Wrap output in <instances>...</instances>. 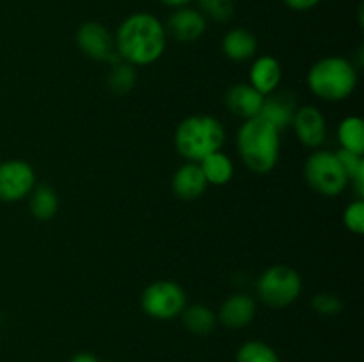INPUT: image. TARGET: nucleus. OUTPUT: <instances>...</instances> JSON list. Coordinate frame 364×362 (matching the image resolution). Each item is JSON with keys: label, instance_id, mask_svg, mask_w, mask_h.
<instances>
[{"label": "nucleus", "instance_id": "obj_3", "mask_svg": "<svg viewBox=\"0 0 364 362\" xmlns=\"http://www.w3.org/2000/svg\"><path fill=\"white\" fill-rule=\"evenodd\" d=\"M226 141V131L219 119L205 114L191 116L181 121L174 133L178 153L188 162L199 163L212 153L220 151Z\"/></svg>", "mask_w": 364, "mask_h": 362}, {"label": "nucleus", "instance_id": "obj_30", "mask_svg": "<svg viewBox=\"0 0 364 362\" xmlns=\"http://www.w3.org/2000/svg\"><path fill=\"white\" fill-rule=\"evenodd\" d=\"M71 362H96V357L92 353H87V351H82V353H77Z\"/></svg>", "mask_w": 364, "mask_h": 362}, {"label": "nucleus", "instance_id": "obj_2", "mask_svg": "<svg viewBox=\"0 0 364 362\" xmlns=\"http://www.w3.org/2000/svg\"><path fill=\"white\" fill-rule=\"evenodd\" d=\"M279 130L263 117L244 121L238 130L237 146L242 162L256 174H267L276 167L279 160Z\"/></svg>", "mask_w": 364, "mask_h": 362}, {"label": "nucleus", "instance_id": "obj_15", "mask_svg": "<svg viewBox=\"0 0 364 362\" xmlns=\"http://www.w3.org/2000/svg\"><path fill=\"white\" fill-rule=\"evenodd\" d=\"M206 177L203 174L201 167L196 162H188L181 165L173 176V192L178 199L183 201H194L205 194Z\"/></svg>", "mask_w": 364, "mask_h": 362}, {"label": "nucleus", "instance_id": "obj_4", "mask_svg": "<svg viewBox=\"0 0 364 362\" xmlns=\"http://www.w3.org/2000/svg\"><path fill=\"white\" fill-rule=\"evenodd\" d=\"M358 85L355 66L345 57H323L308 71V87L316 98L326 102H343Z\"/></svg>", "mask_w": 364, "mask_h": 362}, {"label": "nucleus", "instance_id": "obj_7", "mask_svg": "<svg viewBox=\"0 0 364 362\" xmlns=\"http://www.w3.org/2000/svg\"><path fill=\"white\" fill-rule=\"evenodd\" d=\"M142 311L155 319H173L187 305L183 287L174 280H156L149 284L141 298Z\"/></svg>", "mask_w": 364, "mask_h": 362}, {"label": "nucleus", "instance_id": "obj_9", "mask_svg": "<svg viewBox=\"0 0 364 362\" xmlns=\"http://www.w3.org/2000/svg\"><path fill=\"white\" fill-rule=\"evenodd\" d=\"M36 183V172L25 160L0 163V201L16 202L27 197Z\"/></svg>", "mask_w": 364, "mask_h": 362}, {"label": "nucleus", "instance_id": "obj_20", "mask_svg": "<svg viewBox=\"0 0 364 362\" xmlns=\"http://www.w3.org/2000/svg\"><path fill=\"white\" fill-rule=\"evenodd\" d=\"M338 141L341 149L347 151L364 153V121L358 116H348L338 126Z\"/></svg>", "mask_w": 364, "mask_h": 362}, {"label": "nucleus", "instance_id": "obj_22", "mask_svg": "<svg viewBox=\"0 0 364 362\" xmlns=\"http://www.w3.org/2000/svg\"><path fill=\"white\" fill-rule=\"evenodd\" d=\"M135 84H137V71H135V66L124 62V60H117V62L112 64L109 75H107V87L114 94H128L135 87Z\"/></svg>", "mask_w": 364, "mask_h": 362}, {"label": "nucleus", "instance_id": "obj_16", "mask_svg": "<svg viewBox=\"0 0 364 362\" xmlns=\"http://www.w3.org/2000/svg\"><path fill=\"white\" fill-rule=\"evenodd\" d=\"M281 78H283V70L279 60L272 55L258 57L249 70V85H252L263 96L277 91Z\"/></svg>", "mask_w": 364, "mask_h": 362}, {"label": "nucleus", "instance_id": "obj_26", "mask_svg": "<svg viewBox=\"0 0 364 362\" xmlns=\"http://www.w3.org/2000/svg\"><path fill=\"white\" fill-rule=\"evenodd\" d=\"M313 311L318 312L322 316H336L340 314L341 309H343V304L338 297L331 293H318L313 297L311 300Z\"/></svg>", "mask_w": 364, "mask_h": 362}, {"label": "nucleus", "instance_id": "obj_14", "mask_svg": "<svg viewBox=\"0 0 364 362\" xmlns=\"http://www.w3.org/2000/svg\"><path fill=\"white\" fill-rule=\"evenodd\" d=\"M263 98H265V96L259 94L252 85L235 84L228 89L226 96H224V103H226L228 110H230L233 116L247 121L259 116Z\"/></svg>", "mask_w": 364, "mask_h": 362}, {"label": "nucleus", "instance_id": "obj_13", "mask_svg": "<svg viewBox=\"0 0 364 362\" xmlns=\"http://www.w3.org/2000/svg\"><path fill=\"white\" fill-rule=\"evenodd\" d=\"M256 316V300L245 293H235L223 302L217 319L226 329L238 330L252 323Z\"/></svg>", "mask_w": 364, "mask_h": 362}, {"label": "nucleus", "instance_id": "obj_25", "mask_svg": "<svg viewBox=\"0 0 364 362\" xmlns=\"http://www.w3.org/2000/svg\"><path fill=\"white\" fill-rule=\"evenodd\" d=\"M343 224L350 233L363 234L364 233V201L355 199L345 208Z\"/></svg>", "mask_w": 364, "mask_h": 362}, {"label": "nucleus", "instance_id": "obj_8", "mask_svg": "<svg viewBox=\"0 0 364 362\" xmlns=\"http://www.w3.org/2000/svg\"><path fill=\"white\" fill-rule=\"evenodd\" d=\"M75 43L85 57L98 62H117L119 55L116 52L114 34L100 21H85L77 28Z\"/></svg>", "mask_w": 364, "mask_h": 362}, {"label": "nucleus", "instance_id": "obj_21", "mask_svg": "<svg viewBox=\"0 0 364 362\" xmlns=\"http://www.w3.org/2000/svg\"><path fill=\"white\" fill-rule=\"evenodd\" d=\"M28 195H31L28 208H31V213L34 219L48 220L52 219L57 213V209H59V199H57L55 190L46 187V185L32 188V192Z\"/></svg>", "mask_w": 364, "mask_h": 362}, {"label": "nucleus", "instance_id": "obj_24", "mask_svg": "<svg viewBox=\"0 0 364 362\" xmlns=\"http://www.w3.org/2000/svg\"><path fill=\"white\" fill-rule=\"evenodd\" d=\"M199 11L206 20L226 23L235 14V0H198Z\"/></svg>", "mask_w": 364, "mask_h": 362}, {"label": "nucleus", "instance_id": "obj_10", "mask_svg": "<svg viewBox=\"0 0 364 362\" xmlns=\"http://www.w3.org/2000/svg\"><path fill=\"white\" fill-rule=\"evenodd\" d=\"M166 34L171 35L178 43H194L201 38L208 27V20L201 14V11L191 6L178 7L167 18Z\"/></svg>", "mask_w": 364, "mask_h": 362}, {"label": "nucleus", "instance_id": "obj_11", "mask_svg": "<svg viewBox=\"0 0 364 362\" xmlns=\"http://www.w3.org/2000/svg\"><path fill=\"white\" fill-rule=\"evenodd\" d=\"M299 142L306 148H318L327 137V123L322 110L313 105L299 106L291 121Z\"/></svg>", "mask_w": 364, "mask_h": 362}, {"label": "nucleus", "instance_id": "obj_5", "mask_svg": "<svg viewBox=\"0 0 364 362\" xmlns=\"http://www.w3.org/2000/svg\"><path fill=\"white\" fill-rule=\"evenodd\" d=\"M302 291L301 275L288 265H274L267 268L256 283V293L265 305L284 309L294 304Z\"/></svg>", "mask_w": 364, "mask_h": 362}, {"label": "nucleus", "instance_id": "obj_29", "mask_svg": "<svg viewBox=\"0 0 364 362\" xmlns=\"http://www.w3.org/2000/svg\"><path fill=\"white\" fill-rule=\"evenodd\" d=\"M159 2H162L164 6H167V7H173V9H178V7L188 6L192 0H159Z\"/></svg>", "mask_w": 364, "mask_h": 362}, {"label": "nucleus", "instance_id": "obj_6", "mask_svg": "<svg viewBox=\"0 0 364 362\" xmlns=\"http://www.w3.org/2000/svg\"><path fill=\"white\" fill-rule=\"evenodd\" d=\"M304 177L309 187L320 195L336 197L347 188L348 177L338 162L334 151H315L304 165Z\"/></svg>", "mask_w": 364, "mask_h": 362}, {"label": "nucleus", "instance_id": "obj_17", "mask_svg": "<svg viewBox=\"0 0 364 362\" xmlns=\"http://www.w3.org/2000/svg\"><path fill=\"white\" fill-rule=\"evenodd\" d=\"M223 52L228 59L235 60V62H244L256 55L258 39L247 28H231L223 39Z\"/></svg>", "mask_w": 364, "mask_h": 362}, {"label": "nucleus", "instance_id": "obj_31", "mask_svg": "<svg viewBox=\"0 0 364 362\" xmlns=\"http://www.w3.org/2000/svg\"><path fill=\"white\" fill-rule=\"evenodd\" d=\"M96 362H110V361H100V358H96Z\"/></svg>", "mask_w": 364, "mask_h": 362}, {"label": "nucleus", "instance_id": "obj_18", "mask_svg": "<svg viewBox=\"0 0 364 362\" xmlns=\"http://www.w3.org/2000/svg\"><path fill=\"white\" fill-rule=\"evenodd\" d=\"M180 316L185 329L194 336H208L217 325V314L203 304L185 305Z\"/></svg>", "mask_w": 364, "mask_h": 362}, {"label": "nucleus", "instance_id": "obj_27", "mask_svg": "<svg viewBox=\"0 0 364 362\" xmlns=\"http://www.w3.org/2000/svg\"><path fill=\"white\" fill-rule=\"evenodd\" d=\"M336 153V158L338 162L341 163V167H343L345 174H347L348 181H350V177L354 176L355 172H358L359 169L364 165V160H363V155H358V153H352V151H347V149H338Z\"/></svg>", "mask_w": 364, "mask_h": 362}, {"label": "nucleus", "instance_id": "obj_19", "mask_svg": "<svg viewBox=\"0 0 364 362\" xmlns=\"http://www.w3.org/2000/svg\"><path fill=\"white\" fill-rule=\"evenodd\" d=\"M199 167H201L203 174H205L206 183L217 185V187L230 183L235 172L233 162L223 151H215L206 156V158H203L199 162Z\"/></svg>", "mask_w": 364, "mask_h": 362}, {"label": "nucleus", "instance_id": "obj_28", "mask_svg": "<svg viewBox=\"0 0 364 362\" xmlns=\"http://www.w3.org/2000/svg\"><path fill=\"white\" fill-rule=\"evenodd\" d=\"M283 2L294 11H309L318 6L322 0H283Z\"/></svg>", "mask_w": 364, "mask_h": 362}, {"label": "nucleus", "instance_id": "obj_1", "mask_svg": "<svg viewBox=\"0 0 364 362\" xmlns=\"http://www.w3.org/2000/svg\"><path fill=\"white\" fill-rule=\"evenodd\" d=\"M114 41L121 60L132 66H148L166 52V27L155 14L141 11L124 18L114 34Z\"/></svg>", "mask_w": 364, "mask_h": 362}, {"label": "nucleus", "instance_id": "obj_12", "mask_svg": "<svg viewBox=\"0 0 364 362\" xmlns=\"http://www.w3.org/2000/svg\"><path fill=\"white\" fill-rule=\"evenodd\" d=\"M297 99L295 94L290 91H274L263 98L259 117L269 121L276 130L283 131L288 126H291L295 110H297Z\"/></svg>", "mask_w": 364, "mask_h": 362}, {"label": "nucleus", "instance_id": "obj_23", "mask_svg": "<svg viewBox=\"0 0 364 362\" xmlns=\"http://www.w3.org/2000/svg\"><path fill=\"white\" fill-rule=\"evenodd\" d=\"M235 362H281L279 355L263 341H247L238 348Z\"/></svg>", "mask_w": 364, "mask_h": 362}]
</instances>
